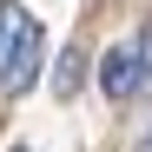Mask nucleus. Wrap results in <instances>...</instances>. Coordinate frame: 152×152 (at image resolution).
Returning a JSON list of instances; mask_svg holds the SVG:
<instances>
[{"label": "nucleus", "instance_id": "nucleus-1", "mask_svg": "<svg viewBox=\"0 0 152 152\" xmlns=\"http://www.w3.org/2000/svg\"><path fill=\"white\" fill-rule=\"evenodd\" d=\"M93 80H99L106 99H132V93H139V46H106Z\"/></svg>", "mask_w": 152, "mask_h": 152}, {"label": "nucleus", "instance_id": "nucleus-2", "mask_svg": "<svg viewBox=\"0 0 152 152\" xmlns=\"http://www.w3.org/2000/svg\"><path fill=\"white\" fill-rule=\"evenodd\" d=\"M27 27H33V13L20 7V0H0V73H7V60L20 53V40H27Z\"/></svg>", "mask_w": 152, "mask_h": 152}, {"label": "nucleus", "instance_id": "nucleus-3", "mask_svg": "<svg viewBox=\"0 0 152 152\" xmlns=\"http://www.w3.org/2000/svg\"><path fill=\"white\" fill-rule=\"evenodd\" d=\"M80 66H86V53H80V46H60V66H53V93H60V99H73V93H80Z\"/></svg>", "mask_w": 152, "mask_h": 152}, {"label": "nucleus", "instance_id": "nucleus-4", "mask_svg": "<svg viewBox=\"0 0 152 152\" xmlns=\"http://www.w3.org/2000/svg\"><path fill=\"white\" fill-rule=\"evenodd\" d=\"M139 93H152V20H145V33H139Z\"/></svg>", "mask_w": 152, "mask_h": 152}, {"label": "nucleus", "instance_id": "nucleus-5", "mask_svg": "<svg viewBox=\"0 0 152 152\" xmlns=\"http://www.w3.org/2000/svg\"><path fill=\"white\" fill-rule=\"evenodd\" d=\"M13 152H27V145H13Z\"/></svg>", "mask_w": 152, "mask_h": 152}, {"label": "nucleus", "instance_id": "nucleus-6", "mask_svg": "<svg viewBox=\"0 0 152 152\" xmlns=\"http://www.w3.org/2000/svg\"><path fill=\"white\" fill-rule=\"evenodd\" d=\"M145 152H152V139H145Z\"/></svg>", "mask_w": 152, "mask_h": 152}]
</instances>
